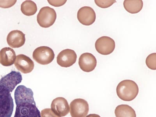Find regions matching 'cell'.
<instances>
[{
    "instance_id": "1",
    "label": "cell",
    "mask_w": 156,
    "mask_h": 117,
    "mask_svg": "<svg viewBox=\"0 0 156 117\" xmlns=\"http://www.w3.org/2000/svg\"><path fill=\"white\" fill-rule=\"evenodd\" d=\"M14 95L16 108L14 117H41L31 89L23 85L18 86Z\"/></svg>"
},
{
    "instance_id": "2",
    "label": "cell",
    "mask_w": 156,
    "mask_h": 117,
    "mask_svg": "<svg viewBox=\"0 0 156 117\" xmlns=\"http://www.w3.org/2000/svg\"><path fill=\"white\" fill-rule=\"evenodd\" d=\"M139 91L138 86L136 82L132 80H122L117 86V95L124 101H130L134 100Z\"/></svg>"
},
{
    "instance_id": "3",
    "label": "cell",
    "mask_w": 156,
    "mask_h": 117,
    "mask_svg": "<svg viewBox=\"0 0 156 117\" xmlns=\"http://www.w3.org/2000/svg\"><path fill=\"white\" fill-rule=\"evenodd\" d=\"M13 109V100L10 91L0 86V117H11Z\"/></svg>"
},
{
    "instance_id": "4",
    "label": "cell",
    "mask_w": 156,
    "mask_h": 117,
    "mask_svg": "<svg viewBox=\"0 0 156 117\" xmlns=\"http://www.w3.org/2000/svg\"><path fill=\"white\" fill-rule=\"evenodd\" d=\"M57 18L55 10L48 6L41 8L37 16L38 24L42 27H51L55 23Z\"/></svg>"
},
{
    "instance_id": "5",
    "label": "cell",
    "mask_w": 156,
    "mask_h": 117,
    "mask_svg": "<svg viewBox=\"0 0 156 117\" xmlns=\"http://www.w3.org/2000/svg\"><path fill=\"white\" fill-rule=\"evenodd\" d=\"M33 58L37 63L47 65L54 60L55 54L52 49L47 46L37 47L33 54Z\"/></svg>"
},
{
    "instance_id": "6",
    "label": "cell",
    "mask_w": 156,
    "mask_h": 117,
    "mask_svg": "<svg viewBox=\"0 0 156 117\" xmlns=\"http://www.w3.org/2000/svg\"><path fill=\"white\" fill-rule=\"evenodd\" d=\"M70 108L72 117H86L89 112V105L86 100L77 98L71 102Z\"/></svg>"
},
{
    "instance_id": "7",
    "label": "cell",
    "mask_w": 156,
    "mask_h": 117,
    "mask_svg": "<svg viewBox=\"0 0 156 117\" xmlns=\"http://www.w3.org/2000/svg\"><path fill=\"white\" fill-rule=\"evenodd\" d=\"M115 42L111 37L103 36L98 39L95 44L96 51L103 55H109L115 48Z\"/></svg>"
},
{
    "instance_id": "8",
    "label": "cell",
    "mask_w": 156,
    "mask_h": 117,
    "mask_svg": "<svg viewBox=\"0 0 156 117\" xmlns=\"http://www.w3.org/2000/svg\"><path fill=\"white\" fill-rule=\"evenodd\" d=\"M22 80V76L20 72L12 71L0 79V86L12 92L16 86L21 83Z\"/></svg>"
},
{
    "instance_id": "9",
    "label": "cell",
    "mask_w": 156,
    "mask_h": 117,
    "mask_svg": "<svg viewBox=\"0 0 156 117\" xmlns=\"http://www.w3.org/2000/svg\"><path fill=\"white\" fill-rule=\"evenodd\" d=\"M77 55L74 51L66 49L61 51L57 58V63L62 67H69L76 62Z\"/></svg>"
},
{
    "instance_id": "10",
    "label": "cell",
    "mask_w": 156,
    "mask_h": 117,
    "mask_svg": "<svg viewBox=\"0 0 156 117\" xmlns=\"http://www.w3.org/2000/svg\"><path fill=\"white\" fill-rule=\"evenodd\" d=\"M51 108L52 112L59 117L66 116L70 111V107L67 100L61 97L56 98L53 100Z\"/></svg>"
},
{
    "instance_id": "11",
    "label": "cell",
    "mask_w": 156,
    "mask_h": 117,
    "mask_svg": "<svg viewBox=\"0 0 156 117\" xmlns=\"http://www.w3.org/2000/svg\"><path fill=\"white\" fill-rule=\"evenodd\" d=\"M77 17L78 20L81 24L89 26L95 22L96 15L92 8L84 6L80 8L78 11Z\"/></svg>"
},
{
    "instance_id": "12",
    "label": "cell",
    "mask_w": 156,
    "mask_h": 117,
    "mask_svg": "<svg viewBox=\"0 0 156 117\" xmlns=\"http://www.w3.org/2000/svg\"><path fill=\"white\" fill-rule=\"evenodd\" d=\"M15 65L18 70L24 74L30 73L34 66V62L31 58L23 54L16 56Z\"/></svg>"
},
{
    "instance_id": "13",
    "label": "cell",
    "mask_w": 156,
    "mask_h": 117,
    "mask_svg": "<svg viewBox=\"0 0 156 117\" xmlns=\"http://www.w3.org/2000/svg\"><path fill=\"white\" fill-rule=\"evenodd\" d=\"M79 65L83 72H90L94 70L97 66V59L93 54L84 53L81 55L79 58Z\"/></svg>"
},
{
    "instance_id": "14",
    "label": "cell",
    "mask_w": 156,
    "mask_h": 117,
    "mask_svg": "<svg viewBox=\"0 0 156 117\" xmlns=\"http://www.w3.org/2000/svg\"><path fill=\"white\" fill-rule=\"evenodd\" d=\"M7 41L10 47L18 48L24 45L26 41L25 34L20 30H12L8 34Z\"/></svg>"
},
{
    "instance_id": "15",
    "label": "cell",
    "mask_w": 156,
    "mask_h": 117,
    "mask_svg": "<svg viewBox=\"0 0 156 117\" xmlns=\"http://www.w3.org/2000/svg\"><path fill=\"white\" fill-rule=\"evenodd\" d=\"M16 58L15 51L10 47H5L0 51V63L5 66L13 65Z\"/></svg>"
},
{
    "instance_id": "16",
    "label": "cell",
    "mask_w": 156,
    "mask_h": 117,
    "mask_svg": "<svg viewBox=\"0 0 156 117\" xmlns=\"http://www.w3.org/2000/svg\"><path fill=\"white\" fill-rule=\"evenodd\" d=\"M123 5L127 12L131 14H136L141 10L143 3L141 0H125Z\"/></svg>"
},
{
    "instance_id": "17",
    "label": "cell",
    "mask_w": 156,
    "mask_h": 117,
    "mask_svg": "<svg viewBox=\"0 0 156 117\" xmlns=\"http://www.w3.org/2000/svg\"><path fill=\"white\" fill-rule=\"evenodd\" d=\"M115 114L116 117H136L135 110L130 106L124 104L116 107Z\"/></svg>"
},
{
    "instance_id": "18",
    "label": "cell",
    "mask_w": 156,
    "mask_h": 117,
    "mask_svg": "<svg viewBox=\"0 0 156 117\" xmlns=\"http://www.w3.org/2000/svg\"><path fill=\"white\" fill-rule=\"evenodd\" d=\"M21 11L26 16H32L37 12V5L33 1H25L21 5Z\"/></svg>"
},
{
    "instance_id": "19",
    "label": "cell",
    "mask_w": 156,
    "mask_h": 117,
    "mask_svg": "<svg viewBox=\"0 0 156 117\" xmlns=\"http://www.w3.org/2000/svg\"><path fill=\"white\" fill-rule=\"evenodd\" d=\"M146 63L149 68L152 70L156 69V53L150 54L146 58Z\"/></svg>"
},
{
    "instance_id": "20",
    "label": "cell",
    "mask_w": 156,
    "mask_h": 117,
    "mask_svg": "<svg viewBox=\"0 0 156 117\" xmlns=\"http://www.w3.org/2000/svg\"><path fill=\"white\" fill-rule=\"evenodd\" d=\"M95 4L97 6L102 8H107L111 7L116 2L115 0H108V1H101V0H95L94 1Z\"/></svg>"
},
{
    "instance_id": "21",
    "label": "cell",
    "mask_w": 156,
    "mask_h": 117,
    "mask_svg": "<svg viewBox=\"0 0 156 117\" xmlns=\"http://www.w3.org/2000/svg\"><path fill=\"white\" fill-rule=\"evenodd\" d=\"M16 1H0V8H8L12 7L16 4Z\"/></svg>"
},
{
    "instance_id": "22",
    "label": "cell",
    "mask_w": 156,
    "mask_h": 117,
    "mask_svg": "<svg viewBox=\"0 0 156 117\" xmlns=\"http://www.w3.org/2000/svg\"><path fill=\"white\" fill-rule=\"evenodd\" d=\"M41 115V117H59L55 115L49 108L42 110Z\"/></svg>"
},
{
    "instance_id": "23",
    "label": "cell",
    "mask_w": 156,
    "mask_h": 117,
    "mask_svg": "<svg viewBox=\"0 0 156 117\" xmlns=\"http://www.w3.org/2000/svg\"><path fill=\"white\" fill-rule=\"evenodd\" d=\"M49 3L52 6L59 7L65 5L67 1H48Z\"/></svg>"
},
{
    "instance_id": "24",
    "label": "cell",
    "mask_w": 156,
    "mask_h": 117,
    "mask_svg": "<svg viewBox=\"0 0 156 117\" xmlns=\"http://www.w3.org/2000/svg\"><path fill=\"white\" fill-rule=\"evenodd\" d=\"M86 117H101L100 115H97V114H90L88 115H87Z\"/></svg>"
}]
</instances>
